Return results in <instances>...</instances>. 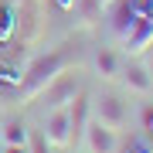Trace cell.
<instances>
[{
	"instance_id": "cell-1",
	"label": "cell",
	"mask_w": 153,
	"mask_h": 153,
	"mask_svg": "<svg viewBox=\"0 0 153 153\" xmlns=\"http://www.w3.org/2000/svg\"><path fill=\"white\" fill-rule=\"evenodd\" d=\"M68 68V51H48V55L34 58L27 68H24L21 75V85H17V99L21 102H34L44 88H48V82L58 75V71Z\"/></svg>"
},
{
	"instance_id": "cell-2",
	"label": "cell",
	"mask_w": 153,
	"mask_h": 153,
	"mask_svg": "<svg viewBox=\"0 0 153 153\" xmlns=\"http://www.w3.org/2000/svg\"><path fill=\"white\" fill-rule=\"evenodd\" d=\"M92 119L109 126V129H123L126 126V102L116 92H99L92 95Z\"/></svg>"
},
{
	"instance_id": "cell-3",
	"label": "cell",
	"mask_w": 153,
	"mask_h": 153,
	"mask_svg": "<svg viewBox=\"0 0 153 153\" xmlns=\"http://www.w3.org/2000/svg\"><path fill=\"white\" fill-rule=\"evenodd\" d=\"M78 88H82V85H78V75H75V71H58L38 99H44L48 109H61V105H68L71 99H75Z\"/></svg>"
},
{
	"instance_id": "cell-4",
	"label": "cell",
	"mask_w": 153,
	"mask_h": 153,
	"mask_svg": "<svg viewBox=\"0 0 153 153\" xmlns=\"http://www.w3.org/2000/svg\"><path fill=\"white\" fill-rule=\"evenodd\" d=\"M41 136L48 140L51 150H68L71 146V126H68V109L65 105H61V109H48Z\"/></svg>"
},
{
	"instance_id": "cell-5",
	"label": "cell",
	"mask_w": 153,
	"mask_h": 153,
	"mask_svg": "<svg viewBox=\"0 0 153 153\" xmlns=\"http://www.w3.org/2000/svg\"><path fill=\"white\" fill-rule=\"evenodd\" d=\"M88 153H119V129H109V126L88 119L85 123V133H82Z\"/></svg>"
},
{
	"instance_id": "cell-6",
	"label": "cell",
	"mask_w": 153,
	"mask_h": 153,
	"mask_svg": "<svg viewBox=\"0 0 153 153\" xmlns=\"http://www.w3.org/2000/svg\"><path fill=\"white\" fill-rule=\"evenodd\" d=\"M65 109H68V126H71V143H78L82 133H85V123L92 119V95L78 88L75 99H71Z\"/></svg>"
},
{
	"instance_id": "cell-7",
	"label": "cell",
	"mask_w": 153,
	"mask_h": 153,
	"mask_svg": "<svg viewBox=\"0 0 153 153\" xmlns=\"http://www.w3.org/2000/svg\"><path fill=\"white\" fill-rule=\"evenodd\" d=\"M123 44H126V55H143L146 48H153V10L143 14L129 27V34L123 38Z\"/></svg>"
},
{
	"instance_id": "cell-8",
	"label": "cell",
	"mask_w": 153,
	"mask_h": 153,
	"mask_svg": "<svg viewBox=\"0 0 153 153\" xmlns=\"http://www.w3.org/2000/svg\"><path fill=\"white\" fill-rule=\"evenodd\" d=\"M119 75H123V82H126V88H129V92H136V95L153 92V75L146 71V65H126Z\"/></svg>"
},
{
	"instance_id": "cell-9",
	"label": "cell",
	"mask_w": 153,
	"mask_h": 153,
	"mask_svg": "<svg viewBox=\"0 0 153 153\" xmlns=\"http://www.w3.org/2000/svg\"><path fill=\"white\" fill-rule=\"evenodd\" d=\"M92 65H95V75H99V78H116V75L123 71L119 55H116V51H109V48H99L95 58H92Z\"/></svg>"
},
{
	"instance_id": "cell-10",
	"label": "cell",
	"mask_w": 153,
	"mask_h": 153,
	"mask_svg": "<svg viewBox=\"0 0 153 153\" xmlns=\"http://www.w3.org/2000/svg\"><path fill=\"white\" fill-rule=\"evenodd\" d=\"M0 140L4 143H27V123L21 116H7L0 123Z\"/></svg>"
},
{
	"instance_id": "cell-11",
	"label": "cell",
	"mask_w": 153,
	"mask_h": 153,
	"mask_svg": "<svg viewBox=\"0 0 153 153\" xmlns=\"http://www.w3.org/2000/svg\"><path fill=\"white\" fill-rule=\"evenodd\" d=\"M10 27H14V17H10V10H7L4 4H0V41L7 38V31H10Z\"/></svg>"
},
{
	"instance_id": "cell-12",
	"label": "cell",
	"mask_w": 153,
	"mask_h": 153,
	"mask_svg": "<svg viewBox=\"0 0 153 153\" xmlns=\"http://www.w3.org/2000/svg\"><path fill=\"white\" fill-rule=\"evenodd\" d=\"M27 146H31V153H51V146H48V140H44L41 133H38V136H34V143H27Z\"/></svg>"
},
{
	"instance_id": "cell-13",
	"label": "cell",
	"mask_w": 153,
	"mask_h": 153,
	"mask_svg": "<svg viewBox=\"0 0 153 153\" xmlns=\"http://www.w3.org/2000/svg\"><path fill=\"white\" fill-rule=\"evenodd\" d=\"M143 129H146V136L153 140V105H146V109H143Z\"/></svg>"
},
{
	"instance_id": "cell-14",
	"label": "cell",
	"mask_w": 153,
	"mask_h": 153,
	"mask_svg": "<svg viewBox=\"0 0 153 153\" xmlns=\"http://www.w3.org/2000/svg\"><path fill=\"white\" fill-rule=\"evenodd\" d=\"M126 153H153V146H150V143H143V140H133L129 146H126Z\"/></svg>"
},
{
	"instance_id": "cell-15",
	"label": "cell",
	"mask_w": 153,
	"mask_h": 153,
	"mask_svg": "<svg viewBox=\"0 0 153 153\" xmlns=\"http://www.w3.org/2000/svg\"><path fill=\"white\" fill-rule=\"evenodd\" d=\"M4 153H31L27 143H4Z\"/></svg>"
},
{
	"instance_id": "cell-16",
	"label": "cell",
	"mask_w": 153,
	"mask_h": 153,
	"mask_svg": "<svg viewBox=\"0 0 153 153\" xmlns=\"http://www.w3.org/2000/svg\"><path fill=\"white\" fill-rule=\"evenodd\" d=\"M55 4H58V10H71V7L78 4V0H55Z\"/></svg>"
},
{
	"instance_id": "cell-17",
	"label": "cell",
	"mask_w": 153,
	"mask_h": 153,
	"mask_svg": "<svg viewBox=\"0 0 153 153\" xmlns=\"http://www.w3.org/2000/svg\"><path fill=\"white\" fill-rule=\"evenodd\" d=\"M95 4H99V10H109V7H112V4H119V0H95Z\"/></svg>"
},
{
	"instance_id": "cell-18",
	"label": "cell",
	"mask_w": 153,
	"mask_h": 153,
	"mask_svg": "<svg viewBox=\"0 0 153 153\" xmlns=\"http://www.w3.org/2000/svg\"><path fill=\"white\" fill-rule=\"evenodd\" d=\"M146 71H150V75H153V55L146 58Z\"/></svg>"
},
{
	"instance_id": "cell-19",
	"label": "cell",
	"mask_w": 153,
	"mask_h": 153,
	"mask_svg": "<svg viewBox=\"0 0 153 153\" xmlns=\"http://www.w3.org/2000/svg\"><path fill=\"white\" fill-rule=\"evenodd\" d=\"M17 4H24V0H17Z\"/></svg>"
}]
</instances>
